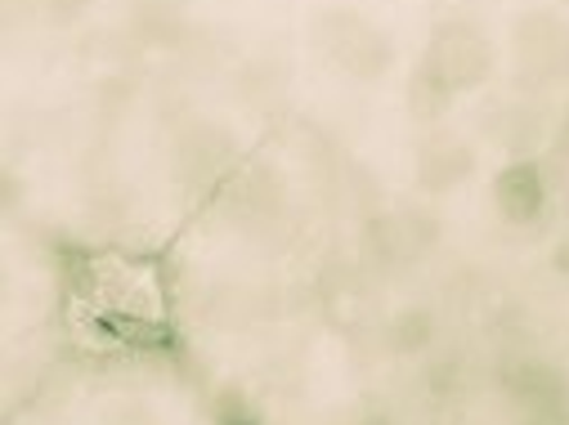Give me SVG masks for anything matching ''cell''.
Returning a JSON list of instances; mask_svg holds the SVG:
<instances>
[{
	"label": "cell",
	"instance_id": "obj_1",
	"mask_svg": "<svg viewBox=\"0 0 569 425\" xmlns=\"http://www.w3.org/2000/svg\"><path fill=\"white\" fill-rule=\"evenodd\" d=\"M315 45L319 54L341 68L346 77H359V81H377L381 72H390L395 63V41L368 23L363 14H350V10H323L315 19Z\"/></svg>",
	"mask_w": 569,
	"mask_h": 425
},
{
	"label": "cell",
	"instance_id": "obj_2",
	"mask_svg": "<svg viewBox=\"0 0 569 425\" xmlns=\"http://www.w3.org/2000/svg\"><path fill=\"white\" fill-rule=\"evenodd\" d=\"M421 63H431L458 94H467V90H480V85L493 81L498 50H493V41L485 37L480 23H471V19H445V23H436L431 41H426Z\"/></svg>",
	"mask_w": 569,
	"mask_h": 425
},
{
	"label": "cell",
	"instance_id": "obj_3",
	"mask_svg": "<svg viewBox=\"0 0 569 425\" xmlns=\"http://www.w3.org/2000/svg\"><path fill=\"white\" fill-rule=\"evenodd\" d=\"M516 81L525 90H547L569 77V28L551 10H529L511 23Z\"/></svg>",
	"mask_w": 569,
	"mask_h": 425
},
{
	"label": "cell",
	"instance_id": "obj_4",
	"mask_svg": "<svg viewBox=\"0 0 569 425\" xmlns=\"http://www.w3.org/2000/svg\"><path fill=\"white\" fill-rule=\"evenodd\" d=\"M436 246H440V215L426 206H390V211L368 215L363 224V251L386 269L417 264Z\"/></svg>",
	"mask_w": 569,
	"mask_h": 425
},
{
	"label": "cell",
	"instance_id": "obj_5",
	"mask_svg": "<svg viewBox=\"0 0 569 425\" xmlns=\"http://www.w3.org/2000/svg\"><path fill=\"white\" fill-rule=\"evenodd\" d=\"M493 211L511 229H542L551 211V189L538 158H511L493 175Z\"/></svg>",
	"mask_w": 569,
	"mask_h": 425
},
{
	"label": "cell",
	"instance_id": "obj_6",
	"mask_svg": "<svg viewBox=\"0 0 569 425\" xmlns=\"http://www.w3.org/2000/svg\"><path fill=\"white\" fill-rule=\"evenodd\" d=\"M480 166V153L471 139H462L458 130H431V134H421V144H417V158H412V175H417V189L421 193H453L462 189Z\"/></svg>",
	"mask_w": 569,
	"mask_h": 425
},
{
	"label": "cell",
	"instance_id": "obj_7",
	"mask_svg": "<svg viewBox=\"0 0 569 425\" xmlns=\"http://www.w3.org/2000/svg\"><path fill=\"white\" fill-rule=\"evenodd\" d=\"M502 389L529 421L569 425V372L547 367L538 358H520L502 372Z\"/></svg>",
	"mask_w": 569,
	"mask_h": 425
},
{
	"label": "cell",
	"instance_id": "obj_8",
	"mask_svg": "<svg viewBox=\"0 0 569 425\" xmlns=\"http://www.w3.org/2000/svg\"><path fill=\"white\" fill-rule=\"evenodd\" d=\"M489 130L498 134V144L511 158H533V149L547 139V117H542V108L533 99H516V103H502L489 117Z\"/></svg>",
	"mask_w": 569,
	"mask_h": 425
},
{
	"label": "cell",
	"instance_id": "obj_9",
	"mask_svg": "<svg viewBox=\"0 0 569 425\" xmlns=\"http://www.w3.org/2000/svg\"><path fill=\"white\" fill-rule=\"evenodd\" d=\"M403 103H408V112H412L417 121H440V117L458 103V90H453L431 63L417 59V68H412L408 81H403Z\"/></svg>",
	"mask_w": 569,
	"mask_h": 425
},
{
	"label": "cell",
	"instance_id": "obj_10",
	"mask_svg": "<svg viewBox=\"0 0 569 425\" xmlns=\"http://www.w3.org/2000/svg\"><path fill=\"white\" fill-rule=\"evenodd\" d=\"M224 162H229V134H224V130H216V125H198L193 134L180 139V166H184L193 180L216 175Z\"/></svg>",
	"mask_w": 569,
	"mask_h": 425
},
{
	"label": "cell",
	"instance_id": "obj_11",
	"mask_svg": "<svg viewBox=\"0 0 569 425\" xmlns=\"http://www.w3.org/2000/svg\"><path fill=\"white\" fill-rule=\"evenodd\" d=\"M431 341H436V314L421 305H408L386 323V345L399 358H417L421 350H431Z\"/></svg>",
	"mask_w": 569,
	"mask_h": 425
},
{
	"label": "cell",
	"instance_id": "obj_12",
	"mask_svg": "<svg viewBox=\"0 0 569 425\" xmlns=\"http://www.w3.org/2000/svg\"><path fill=\"white\" fill-rule=\"evenodd\" d=\"M37 6H41V14H46L54 28H72L77 19L90 14L94 0H37Z\"/></svg>",
	"mask_w": 569,
	"mask_h": 425
},
{
	"label": "cell",
	"instance_id": "obj_13",
	"mask_svg": "<svg viewBox=\"0 0 569 425\" xmlns=\"http://www.w3.org/2000/svg\"><path fill=\"white\" fill-rule=\"evenodd\" d=\"M189 0H134L139 14H184Z\"/></svg>",
	"mask_w": 569,
	"mask_h": 425
},
{
	"label": "cell",
	"instance_id": "obj_14",
	"mask_svg": "<svg viewBox=\"0 0 569 425\" xmlns=\"http://www.w3.org/2000/svg\"><path fill=\"white\" fill-rule=\"evenodd\" d=\"M551 149H560V153L569 158V103H565V112H560V121H556V134H551Z\"/></svg>",
	"mask_w": 569,
	"mask_h": 425
},
{
	"label": "cell",
	"instance_id": "obj_15",
	"mask_svg": "<svg viewBox=\"0 0 569 425\" xmlns=\"http://www.w3.org/2000/svg\"><path fill=\"white\" fill-rule=\"evenodd\" d=\"M551 269H556L560 277H569V237H560V242L551 246Z\"/></svg>",
	"mask_w": 569,
	"mask_h": 425
},
{
	"label": "cell",
	"instance_id": "obj_16",
	"mask_svg": "<svg viewBox=\"0 0 569 425\" xmlns=\"http://www.w3.org/2000/svg\"><path fill=\"white\" fill-rule=\"evenodd\" d=\"M525 425H547V421H529V416H525Z\"/></svg>",
	"mask_w": 569,
	"mask_h": 425
}]
</instances>
